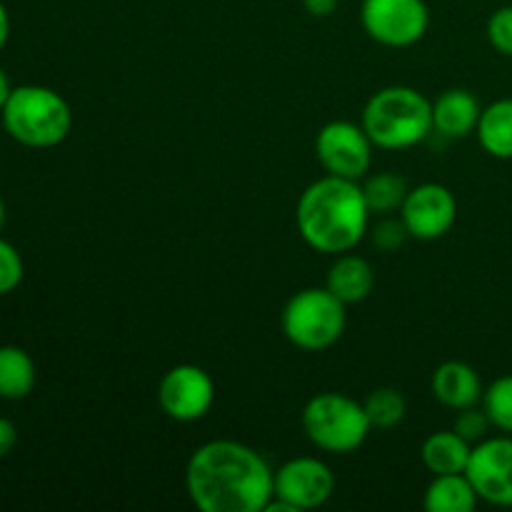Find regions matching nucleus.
<instances>
[{
	"mask_svg": "<svg viewBox=\"0 0 512 512\" xmlns=\"http://www.w3.org/2000/svg\"><path fill=\"white\" fill-rule=\"evenodd\" d=\"M185 488L203 512H263L275 493V470L235 440L200 445L185 468Z\"/></svg>",
	"mask_w": 512,
	"mask_h": 512,
	"instance_id": "obj_1",
	"label": "nucleus"
},
{
	"mask_svg": "<svg viewBox=\"0 0 512 512\" xmlns=\"http://www.w3.org/2000/svg\"><path fill=\"white\" fill-rule=\"evenodd\" d=\"M295 223L300 238L318 253H350L365 238L370 225L363 185L335 175L315 180L300 195Z\"/></svg>",
	"mask_w": 512,
	"mask_h": 512,
	"instance_id": "obj_2",
	"label": "nucleus"
},
{
	"mask_svg": "<svg viewBox=\"0 0 512 512\" xmlns=\"http://www.w3.org/2000/svg\"><path fill=\"white\" fill-rule=\"evenodd\" d=\"M360 125L378 148H413L433 133V100L408 85H390L365 103Z\"/></svg>",
	"mask_w": 512,
	"mask_h": 512,
	"instance_id": "obj_3",
	"label": "nucleus"
},
{
	"mask_svg": "<svg viewBox=\"0 0 512 512\" xmlns=\"http://www.w3.org/2000/svg\"><path fill=\"white\" fill-rule=\"evenodd\" d=\"M3 125L25 148H55L68 138L73 113L68 100L45 85H18L0 110Z\"/></svg>",
	"mask_w": 512,
	"mask_h": 512,
	"instance_id": "obj_4",
	"label": "nucleus"
},
{
	"mask_svg": "<svg viewBox=\"0 0 512 512\" xmlns=\"http://www.w3.org/2000/svg\"><path fill=\"white\" fill-rule=\"evenodd\" d=\"M303 430L315 448L345 455L358 450L370 435L365 405L343 393H320L303 410Z\"/></svg>",
	"mask_w": 512,
	"mask_h": 512,
	"instance_id": "obj_5",
	"label": "nucleus"
},
{
	"mask_svg": "<svg viewBox=\"0 0 512 512\" xmlns=\"http://www.w3.org/2000/svg\"><path fill=\"white\" fill-rule=\"evenodd\" d=\"M283 333L295 348L318 350L330 348L345 333V303L328 288H305L295 293L283 308Z\"/></svg>",
	"mask_w": 512,
	"mask_h": 512,
	"instance_id": "obj_6",
	"label": "nucleus"
},
{
	"mask_svg": "<svg viewBox=\"0 0 512 512\" xmlns=\"http://www.w3.org/2000/svg\"><path fill=\"white\" fill-rule=\"evenodd\" d=\"M360 23L375 43L408 48L428 33L430 10L425 0H363Z\"/></svg>",
	"mask_w": 512,
	"mask_h": 512,
	"instance_id": "obj_7",
	"label": "nucleus"
},
{
	"mask_svg": "<svg viewBox=\"0 0 512 512\" xmlns=\"http://www.w3.org/2000/svg\"><path fill=\"white\" fill-rule=\"evenodd\" d=\"M373 140L363 125L350 120H333L323 125L315 138V158L328 175L345 180H360L373 163Z\"/></svg>",
	"mask_w": 512,
	"mask_h": 512,
	"instance_id": "obj_8",
	"label": "nucleus"
},
{
	"mask_svg": "<svg viewBox=\"0 0 512 512\" xmlns=\"http://www.w3.org/2000/svg\"><path fill=\"white\" fill-rule=\"evenodd\" d=\"M215 403V383L198 365H175L158 385V405L170 420L195 423L205 418Z\"/></svg>",
	"mask_w": 512,
	"mask_h": 512,
	"instance_id": "obj_9",
	"label": "nucleus"
},
{
	"mask_svg": "<svg viewBox=\"0 0 512 512\" xmlns=\"http://www.w3.org/2000/svg\"><path fill=\"white\" fill-rule=\"evenodd\" d=\"M465 475L480 500L498 508H512V438L498 435L473 445Z\"/></svg>",
	"mask_w": 512,
	"mask_h": 512,
	"instance_id": "obj_10",
	"label": "nucleus"
},
{
	"mask_svg": "<svg viewBox=\"0 0 512 512\" xmlns=\"http://www.w3.org/2000/svg\"><path fill=\"white\" fill-rule=\"evenodd\" d=\"M273 498L288 503L295 512L323 508L335 493V475L323 460L293 458L275 470Z\"/></svg>",
	"mask_w": 512,
	"mask_h": 512,
	"instance_id": "obj_11",
	"label": "nucleus"
},
{
	"mask_svg": "<svg viewBox=\"0 0 512 512\" xmlns=\"http://www.w3.org/2000/svg\"><path fill=\"white\" fill-rule=\"evenodd\" d=\"M410 238L438 240L450 233L458 220V200L450 188L440 183H423L408 190L403 208H400Z\"/></svg>",
	"mask_w": 512,
	"mask_h": 512,
	"instance_id": "obj_12",
	"label": "nucleus"
},
{
	"mask_svg": "<svg viewBox=\"0 0 512 512\" xmlns=\"http://www.w3.org/2000/svg\"><path fill=\"white\" fill-rule=\"evenodd\" d=\"M483 105L470 90L450 88L433 100V133L443 138H468L478 128Z\"/></svg>",
	"mask_w": 512,
	"mask_h": 512,
	"instance_id": "obj_13",
	"label": "nucleus"
},
{
	"mask_svg": "<svg viewBox=\"0 0 512 512\" xmlns=\"http://www.w3.org/2000/svg\"><path fill=\"white\" fill-rule=\"evenodd\" d=\"M433 395L438 403L450 410L473 408L483 400V383L473 365L460 363V360H448L433 373Z\"/></svg>",
	"mask_w": 512,
	"mask_h": 512,
	"instance_id": "obj_14",
	"label": "nucleus"
},
{
	"mask_svg": "<svg viewBox=\"0 0 512 512\" xmlns=\"http://www.w3.org/2000/svg\"><path fill=\"white\" fill-rule=\"evenodd\" d=\"M325 288L343 300L345 305L363 303L375 288V270L365 258L353 253L338 255L328 273V285Z\"/></svg>",
	"mask_w": 512,
	"mask_h": 512,
	"instance_id": "obj_15",
	"label": "nucleus"
},
{
	"mask_svg": "<svg viewBox=\"0 0 512 512\" xmlns=\"http://www.w3.org/2000/svg\"><path fill=\"white\" fill-rule=\"evenodd\" d=\"M470 453H473V445L455 430H438V433L428 435L423 450H420L425 468L433 475L465 473Z\"/></svg>",
	"mask_w": 512,
	"mask_h": 512,
	"instance_id": "obj_16",
	"label": "nucleus"
},
{
	"mask_svg": "<svg viewBox=\"0 0 512 512\" xmlns=\"http://www.w3.org/2000/svg\"><path fill=\"white\" fill-rule=\"evenodd\" d=\"M478 493L465 473L433 475V483L425 490L423 505L428 512H473Z\"/></svg>",
	"mask_w": 512,
	"mask_h": 512,
	"instance_id": "obj_17",
	"label": "nucleus"
},
{
	"mask_svg": "<svg viewBox=\"0 0 512 512\" xmlns=\"http://www.w3.org/2000/svg\"><path fill=\"white\" fill-rule=\"evenodd\" d=\"M480 145L498 160H512V98H503L483 108L478 120Z\"/></svg>",
	"mask_w": 512,
	"mask_h": 512,
	"instance_id": "obj_18",
	"label": "nucleus"
},
{
	"mask_svg": "<svg viewBox=\"0 0 512 512\" xmlns=\"http://www.w3.org/2000/svg\"><path fill=\"white\" fill-rule=\"evenodd\" d=\"M35 363L18 345H0V398L23 400L35 388Z\"/></svg>",
	"mask_w": 512,
	"mask_h": 512,
	"instance_id": "obj_19",
	"label": "nucleus"
},
{
	"mask_svg": "<svg viewBox=\"0 0 512 512\" xmlns=\"http://www.w3.org/2000/svg\"><path fill=\"white\" fill-rule=\"evenodd\" d=\"M408 190V183L398 173H375L363 185L370 213L378 215H390L403 208L405 198H408Z\"/></svg>",
	"mask_w": 512,
	"mask_h": 512,
	"instance_id": "obj_20",
	"label": "nucleus"
},
{
	"mask_svg": "<svg viewBox=\"0 0 512 512\" xmlns=\"http://www.w3.org/2000/svg\"><path fill=\"white\" fill-rule=\"evenodd\" d=\"M365 413L373 428L390 430L395 425L403 423L405 413H408V403H405L403 393L395 388H378L363 400Z\"/></svg>",
	"mask_w": 512,
	"mask_h": 512,
	"instance_id": "obj_21",
	"label": "nucleus"
},
{
	"mask_svg": "<svg viewBox=\"0 0 512 512\" xmlns=\"http://www.w3.org/2000/svg\"><path fill=\"white\" fill-rule=\"evenodd\" d=\"M483 408L493 428L512 435V375H503L490 383V388L483 393Z\"/></svg>",
	"mask_w": 512,
	"mask_h": 512,
	"instance_id": "obj_22",
	"label": "nucleus"
},
{
	"mask_svg": "<svg viewBox=\"0 0 512 512\" xmlns=\"http://www.w3.org/2000/svg\"><path fill=\"white\" fill-rule=\"evenodd\" d=\"M25 265L18 248L8 240L0 238V295H8L23 283Z\"/></svg>",
	"mask_w": 512,
	"mask_h": 512,
	"instance_id": "obj_23",
	"label": "nucleus"
},
{
	"mask_svg": "<svg viewBox=\"0 0 512 512\" xmlns=\"http://www.w3.org/2000/svg\"><path fill=\"white\" fill-rule=\"evenodd\" d=\"M490 428H493V423H490L488 413H485V408H478V405L458 410V418H455V425H453L455 433L463 435L470 445H475V443H480V440L488 438Z\"/></svg>",
	"mask_w": 512,
	"mask_h": 512,
	"instance_id": "obj_24",
	"label": "nucleus"
},
{
	"mask_svg": "<svg viewBox=\"0 0 512 512\" xmlns=\"http://www.w3.org/2000/svg\"><path fill=\"white\" fill-rule=\"evenodd\" d=\"M488 40L500 55L512 58V5H503L488 18Z\"/></svg>",
	"mask_w": 512,
	"mask_h": 512,
	"instance_id": "obj_25",
	"label": "nucleus"
},
{
	"mask_svg": "<svg viewBox=\"0 0 512 512\" xmlns=\"http://www.w3.org/2000/svg\"><path fill=\"white\" fill-rule=\"evenodd\" d=\"M405 238H410L408 228H405L403 218H385L380 220L373 228V243L378 245L380 250L390 253V250H398L400 245L405 243Z\"/></svg>",
	"mask_w": 512,
	"mask_h": 512,
	"instance_id": "obj_26",
	"label": "nucleus"
},
{
	"mask_svg": "<svg viewBox=\"0 0 512 512\" xmlns=\"http://www.w3.org/2000/svg\"><path fill=\"white\" fill-rule=\"evenodd\" d=\"M15 443H18V430L8 418H0V458H5L15 448Z\"/></svg>",
	"mask_w": 512,
	"mask_h": 512,
	"instance_id": "obj_27",
	"label": "nucleus"
},
{
	"mask_svg": "<svg viewBox=\"0 0 512 512\" xmlns=\"http://www.w3.org/2000/svg\"><path fill=\"white\" fill-rule=\"evenodd\" d=\"M340 0H303L305 10H308L313 18H328L330 13H335Z\"/></svg>",
	"mask_w": 512,
	"mask_h": 512,
	"instance_id": "obj_28",
	"label": "nucleus"
},
{
	"mask_svg": "<svg viewBox=\"0 0 512 512\" xmlns=\"http://www.w3.org/2000/svg\"><path fill=\"white\" fill-rule=\"evenodd\" d=\"M8 38H10V15H8V8L3 5V0H0V50L5 48Z\"/></svg>",
	"mask_w": 512,
	"mask_h": 512,
	"instance_id": "obj_29",
	"label": "nucleus"
},
{
	"mask_svg": "<svg viewBox=\"0 0 512 512\" xmlns=\"http://www.w3.org/2000/svg\"><path fill=\"white\" fill-rule=\"evenodd\" d=\"M10 93H13V85H10L8 73H5V70L0 68V110H3L5 103H8Z\"/></svg>",
	"mask_w": 512,
	"mask_h": 512,
	"instance_id": "obj_30",
	"label": "nucleus"
},
{
	"mask_svg": "<svg viewBox=\"0 0 512 512\" xmlns=\"http://www.w3.org/2000/svg\"><path fill=\"white\" fill-rule=\"evenodd\" d=\"M5 218H8V210H5V200L0 198V230H3V225H5Z\"/></svg>",
	"mask_w": 512,
	"mask_h": 512,
	"instance_id": "obj_31",
	"label": "nucleus"
}]
</instances>
